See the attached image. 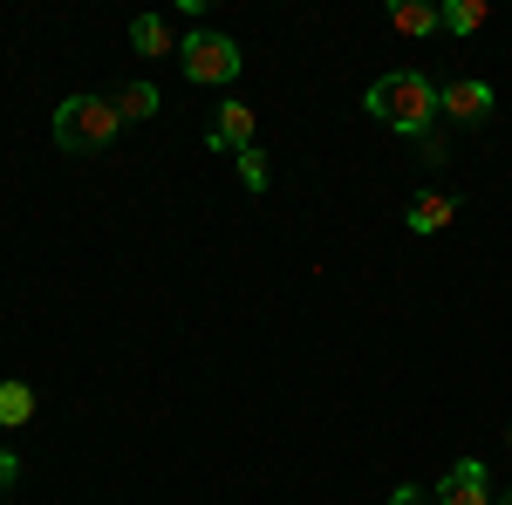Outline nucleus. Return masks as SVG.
Listing matches in <instances>:
<instances>
[{
	"label": "nucleus",
	"instance_id": "1",
	"mask_svg": "<svg viewBox=\"0 0 512 505\" xmlns=\"http://www.w3.org/2000/svg\"><path fill=\"white\" fill-rule=\"evenodd\" d=\"M362 110L376 123H390V130H403V137H431L437 123V82L424 76V69H396V76L369 82V96H362Z\"/></svg>",
	"mask_w": 512,
	"mask_h": 505
},
{
	"label": "nucleus",
	"instance_id": "2",
	"mask_svg": "<svg viewBox=\"0 0 512 505\" xmlns=\"http://www.w3.org/2000/svg\"><path fill=\"white\" fill-rule=\"evenodd\" d=\"M117 96H89V89H76V96H62V110H55V144L62 151H110L117 144Z\"/></svg>",
	"mask_w": 512,
	"mask_h": 505
},
{
	"label": "nucleus",
	"instance_id": "3",
	"mask_svg": "<svg viewBox=\"0 0 512 505\" xmlns=\"http://www.w3.org/2000/svg\"><path fill=\"white\" fill-rule=\"evenodd\" d=\"M178 62H185V82H233L239 76V41L233 35H212V28H198V35L178 41Z\"/></svg>",
	"mask_w": 512,
	"mask_h": 505
},
{
	"label": "nucleus",
	"instance_id": "4",
	"mask_svg": "<svg viewBox=\"0 0 512 505\" xmlns=\"http://www.w3.org/2000/svg\"><path fill=\"white\" fill-rule=\"evenodd\" d=\"M431 492H437V505H499V492H492V478H485L478 458H458Z\"/></svg>",
	"mask_w": 512,
	"mask_h": 505
},
{
	"label": "nucleus",
	"instance_id": "5",
	"mask_svg": "<svg viewBox=\"0 0 512 505\" xmlns=\"http://www.w3.org/2000/svg\"><path fill=\"white\" fill-rule=\"evenodd\" d=\"M437 117H451V123H485L492 117V82H444L437 89Z\"/></svg>",
	"mask_w": 512,
	"mask_h": 505
},
{
	"label": "nucleus",
	"instance_id": "6",
	"mask_svg": "<svg viewBox=\"0 0 512 505\" xmlns=\"http://www.w3.org/2000/svg\"><path fill=\"white\" fill-rule=\"evenodd\" d=\"M205 144L212 151H253V110L246 103H219V117H212V130H205Z\"/></svg>",
	"mask_w": 512,
	"mask_h": 505
},
{
	"label": "nucleus",
	"instance_id": "7",
	"mask_svg": "<svg viewBox=\"0 0 512 505\" xmlns=\"http://www.w3.org/2000/svg\"><path fill=\"white\" fill-rule=\"evenodd\" d=\"M451 219H458V198H451V192H417V198H410V212H403V226H410L417 239L444 233Z\"/></svg>",
	"mask_w": 512,
	"mask_h": 505
},
{
	"label": "nucleus",
	"instance_id": "8",
	"mask_svg": "<svg viewBox=\"0 0 512 505\" xmlns=\"http://www.w3.org/2000/svg\"><path fill=\"white\" fill-rule=\"evenodd\" d=\"M130 48H137V55H178V35H171L164 14H137V21H130Z\"/></svg>",
	"mask_w": 512,
	"mask_h": 505
},
{
	"label": "nucleus",
	"instance_id": "9",
	"mask_svg": "<svg viewBox=\"0 0 512 505\" xmlns=\"http://www.w3.org/2000/svg\"><path fill=\"white\" fill-rule=\"evenodd\" d=\"M390 28H396V35H410V41H424V35H437L444 21H437L431 0H396V7H390Z\"/></svg>",
	"mask_w": 512,
	"mask_h": 505
},
{
	"label": "nucleus",
	"instance_id": "10",
	"mask_svg": "<svg viewBox=\"0 0 512 505\" xmlns=\"http://www.w3.org/2000/svg\"><path fill=\"white\" fill-rule=\"evenodd\" d=\"M35 410H41V396H35L28 383H0V430L35 424Z\"/></svg>",
	"mask_w": 512,
	"mask_h": 505
},
{
	"label": "nucleus",
	"instance_id": "11",
	"mask_svg": "<svg viewBox=\"0 0 512 505\" xmlns=\"http://www.w3.org/2000/svg\"><path fill=\"white\" fill-rule=\"evenodd\" d=\"M437 21H444V35H478V28L492 21V7H485V0H444Z\"/></svg>",
	"mask_w": 512,
	"mask_h": 505
},
{
	"label": "nucleus",
	"instance_id": "12",
	"mask_svg": "<svg viewBox=\"0 0 512 505\" xmlns=\"http://www.w3.org/2000/svg\"><path fill=\"white\" fill-rule=\"evenodd\" d=\"M158 82H123L117 89V117H130V123H144V117H158Z\"/></svg>",
	"mask_w": 512,
	"mask_h": 505
},
{
	"label": "nucleus",
	"instance_id": "13",
	"mask_svg": "<svg viewBox=\"0 0 512 505\" xmlns=\"http://www.w3.org/2000/svg\"><path fill=\"white\" fill-rule=\"evenodd\" d=\"M239 185H246V192H267V151H260V144L239 151Z\"/></svg>",
	"mask_w": 512,
	"mask_h": 505
},
{
	"label": "nucleus",
	"instance_id": "14",
	"mask_svg": "<svg viewBox=\"0 0 512 505\" xmlns=\"http://www.w3.org/2000/svg\"><path fill=\"white\" fill-rule=\"evenodd\" d=\"M390 505H437V492H424V485H396Z\"/></svg>",
	"mask_w": 512,
	"mask_h": 505
},
{
	"label": "nucleus",
	"instance_id": "15",
	"mask_svg": "<svg viewBox=\"0 0 512 505\" xmlns=\"http://www.w3.org/2000/svg\"><path fill=\"white\" fill-rule=\"evenodd\" d=\"M14 478H21V458H14V451H0V492H7Z\"/></svg>",
	"mask_w": 512,
	"mask_h": 505
},
{
	"label": "nucleus",
	"instance_id": "16",
	"mask_svg": "<svg viewBox=\"0 0 512 505\" xmlns=\"http://www.w3.org/2000/svg\"><path fill=\"white\" fill-rule=\"evenodd\" d=\"M506 444H512V430H506Z\"/></svg>",
	"mask_w": 512,
	"mask_h": 505
},
{
	"label": "nucleus",
	"instance_id": "17",
	"mask_svg": "<svg viewBox=\"0 0 512 505\" xmlns=\"http://www.w3.org/2000/svg\"><path fill=\"white\" fill-rule=\"evenodd\" d=\"M506 505H512V492H506Z\"/></svg>",
	"mask_w": 512,
	"mask_h": 505
}]
</instances>
